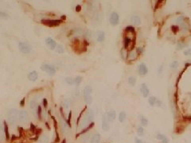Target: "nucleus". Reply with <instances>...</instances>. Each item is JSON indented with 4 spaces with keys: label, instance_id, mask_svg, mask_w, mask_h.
Segmentation results:
<instances>
[{
    "label": "nucleus",
    "instance_id": "obj_21",
    "mask_svg": "<svg viewBox=\"0 0 191 143\" xmlns=\"http://www.w3.org/2000/svg\"><path fill=\"white\" fill-rule=\"evenodd\" d=\"M92 92V88L91 86H86L84 89V96H91Z\"/></svg>",
    "mask_w": 191,
    "mask_h": 143
},
{
    "label": "nucleus",
    "instance_id": "obj_36",
    "mask_svg": "<svg viewBox=\"0 0 191 143\" xmlns=\"http://www.w3.org/2000/svg\"><path fill=\"white\" fill-rule=\"evenodd\" d=\"M81 81H82V77L81 76H76L74 79V84H75L76 86H78L79 84L81 83Z\"/></svg>",
    "mask_w": 191,
    "mask_h": 143
},
{
    "label": "nucleus",
    "instance_id": "obj_33",
    "mask_svg": "<svg viewBox=\"0 0 191 143\" xmlns=\"http://www.w3.org/2000/svg\"><path fill=\"white\" fill-rule=\"evenodd\" d=\"M93 126H94V122L90 123V124H89V126H87V127H86L84 130H83L81 131V133H80L79 134H82L87 133V131H88V130H90L91 128H92V127H93Z\"/></svg>",
    "mask_w": 191,
    "mask_h": 143
},
{
    "label": "nucleus",
    "instance_id": "obj_16",
    "mask_svg": "<svg viewBox=\"0 0 191 143\" xmlns=\"http://www.w3.org/2000/svg\"><path fill=\"white\" fill-rule=\"evenodd\" d=\"M60 129H61V132L63 134H65L68 132V125L65 122V121H64V120H61V122H60Z\"/></svg>",
    "mask_w": 191,
    "mask_h": 143
},
{
    "label": "nucleus",
    "instance_id": "obj_32",
    "mask_svg": "<svg viewBox=\"0 0 191 143\" xmlns=\"http://www.w3.org/2000/svg\"><path fill=\"white\" fill-rule=\"evenodd\" d=\"M128 84H130L131 86H135V83H136V80H135V77H133V76H131V77H129L128 78Z\"/></svg>",
    "mask_w": 191,
    "mask_h": 143
},
{
    "label": "nucleus",
    "instance_id": "obj_48",
    "mask_svg": "<svg viewBox=\"0 0 191 143\" xmlns=\"http://www.w3.org/2000/svg\"><path fill=\"white\" fill-rule=\"evenodd\" d=\"M24 100H25L23 99V100H22V102H21V105H22V106L24 105Z\"/></svg>",
    "mask_w": 191,
    "mask_h": 143
},
{
    "label": "nucleus",
    "instance_id": "obj_42",
    "mask_svg": "<svg viewBox=\"0 0 191 143\" xmlns=\"http://www.w3.org/2000/svg\"><path fill=\"white\" fill-rule=\"evenodd\" d=\"M143 51V48L142 47H139L137 48V51H136V52H137V54H140V53H142V52Z\"/></svg>",
    "mask_w": 191,
    "mask_h": 143
},
{
    "label": "nucleus",
    "instance_id": "obj_46",
    "mask_svg": "<svg viewBox=\"0 0 191 143\" xmlns=\"http://www.w3.org/2000/svg\"><path fill=\"white\" fill-rule=\"evenodd\" d=\"M71 117H72V112L70 111L69 114V120H68V122H69V125H70V121H71Z\"/></svg>",
    "mask_w": 191,
    "mask_h": 143
},
{
    "label": "nucleus",
    "instance_id": "obj_5",
    "mask_svg": "<svg viewBox=\"0 0 191 143\" xmlns=\"http://www.w3.org/2000/svg\"><path fill=\"white\" fill-rule=\"evenodd\" d=\"M19 48L22 52L25 53V54H28L32 50V48L29 44L26 42H19Z\"/></svg>",
    "mask_w": 191,
    "mask_h": 143
},
{
    "label": "nucleus",
    "instance_id": "obj_17",
    "mask_svg": "<svg viewBox=\"0 0 191 143\" xmlns=\"http://www.w3.org/2000/svg\"><path fill=\"white\" fill-rule=\"evenodd\" d=\"M131 23L134 24L135 26H139L141 24V19L137 15H133L131 18Z\"/></svg>",
    "mask_w": 191,
    "mask_h": 143
},
{
    "label": "nucleus",
    "instance_id": "obj_34",
    "mask_svg": "<svg viewBox=\"0 0 191 143\" xmlns=\"http://www.w3.org/2000/svg\"><path fill=\"white\" fill-rule=\"evenodd\" d=\"M125 31L127 34H134L135 33V28L133 27V26H127V27H126Z\"/></svg>",
    "mask_w": 191,
    "mask_h": 143
},
{
    "label": "nucleus",
    "instance_id": "obj_29",
    "mask_svg": "<svg viewBox=\"0 0 191 143\" xmlns=\"http://www.w3.org/2000/svg\"><path fill=\"white\" fill-rule=\"evenodd\" d=\"M136 132H137V134L140 137L143 136L144 134H145V130H144V129H143V126H139L137 128V130H136Z\"/></svg>",
    "mask_w": 191,
    "mask_h": 143
},
{
    "label": "nucleus",
    "instance_id": "obj_41",
    "mask_svg": "<svg viewBox=\"0 0 191 143\" xmlns=\"http://www.w3.org/2000/svg\"><path fill=\"white\" fill-rule=\"evenodd\" d=\"M183 53L185 56H191V48H188V50H185Z\"/></svg>",
    "mask_w": 191,
    "mask_h": 143
},
{
    "label": "nucleus",
    "instance_id": "obj_27",
    "mask_svg": "<svg viewBox=\"0 0 191 143\" xmlns=\"http://www.w3.org/2000/svg\"><path fill=\"white\" fill-rule=\"evenodd\" d=\"M104 38H105V34H104V32H99L98 36H97V42H102Z\"/></svg>",
    "mask_w": 191,
    "mask_h": 143
},
{
    "label": "nucleus",
    "instance_id": "obj_9",
    "mask_svg": "<svg viewBox=\"0 0 191 143\" xmlns=\"http://www.w3.org/2000/svg\"><path fill=\"white\" fill-rule=\"evenodd\" d=\"M101 128L104 131H108L109 129H110V126H109V122L107 119L106 115L103 116V119H102V124H101Z\"/></svg>",
    "mask_w": 191,
    "mask_h": 143
},
{
    "label": "nucleus",
    "instance_id": "obj_1",
    "mask_svg": "<svg viewBox=\"0 0 191 143\" xmlns=\"http://www.w3.org/2000/svg\"><path fill=\"white\" fill-rule=\"evenodd\" d=\"M94 119V112L92 109H88L84 115V117L81 119L80 122V128H84L88 124L92 123V120Z\"/></svg>",
    "mask_w": 191,
    "mask_h": 143
},
{
    "label": "nucleus",
    "instance_id": "obj_18",
    "mask_svg": "<svg viewBox=\"0 0 191 143\" xmlns=\"http://www.w3.org/2000/svg\"><path fill=\"white\" fill-rule=\"evenodd\" d=\"M137 52H136V51H134V50H131L129 52H127V58L130 60H132L134 59H135L136 56H137Z\"/></svg>",
    "mask_w": 191,
    "mask_h": 143
},
{
    "label": "nucleus",
    "instance_id": "obj_38",
    "mask_svg": "<svg viewBox=\"0 0 191 143\" xmlns=\"http://www.w3.org/2000/svg\"><path fill=\"white\" fill-rule=\"evenodd\" d=\"M65 81L68 84H69V85H72V84H74V79H72V77H67L65 79Z\"/></svg>",
    "mask_w": 191,
    "mask_h": 143
},
{
    "label": "nucleus",
    "instance_id": "obj_14",
    "mask_svg": "<svg viewBox=\"0 0 191 143\" xmlns=\"http://www.w3.org/2000/svg\"><path fill=\"white\" fill-rule=\"evenodd\" d=\"M124 48L125 50H127L130 46L131 44V46H133V43H132V39H131L130 37H125L124 39Z\"/></svg>",
    "mask_w": 191,
    "mask_h": 143
},
{
    "label": "nucleus",
    "instance_id": "obj_23",
    "mask_svg": "<svg viewBox=\"0 0 191 143\" xmlns=\"http://www.w3.org/2000/svg\"><path fill=\"white\" fill-rule=\"evenodd\" d=\"M157 101H158V100H157V98L156 97H154V96H151L148 99V102H149V104L151 105V106H154V105H156V104H157Z\"/></svg>",
    "mask_w": 191,
    "mask_h": 143
},
{
    "label": "nucleus",
    "instance_id": "obj_20",
    "mask_svg": "<svg viewBox=\"0 0 191 143\" xmlns=\"http://www.w3.org/2000/svg\"><path fill=\"white\" fill-rule=\"evenodd\" d=\"M101 142V135L99 134H97L91 138V143H100Z\"/></svg>",
    "mask_w": 191,
    "mask_h": 143
},
{
    "label": "nucleus",
    "instance_id": "obj_39",
    "mask_svg": "<svg viewBox=\"0 0 191 143\" xmlns=\"http://www.w3.org/2000/svg\"><path fill=\"white\" fill-rule=\"evenodd\" d=\"M166 137L165 136V135H163V134H157V136H156V138L158 140H159V141H162L163 139H165Z\"/></svg>",
    "mask_w": 191,
    "mask_h": 143
},
{
    "label": "nucleus",
    "instance_id": "obj_37",
    "mask_svg": "<svg viewBox=\"0 0 191 143\" xmlns=\"http://www.w3.org/2000/svg\"><path fill=\"white\" fill-rule=\"evenodd\" d=\"M42 107H41V106L38 105V110H37V116L38 118H39V119L41 120L42 119Z\"/></svg>",
    "mask_w": 191,
    "mask_h": 143
},
{
    "label": "nucleus",
    "instance_id": "obj_13",
    "mask_svg": "<svg viewBox=\"0 0 191 143\" xmlns=\"http://www.w3.org/2000/svg\"><path fill=\"white\" fill-rule=\"evenodd\" d=\"M106 117H107V119L108 120V122H114L116 119V111L113 110H109L106 114Z\"/></svg>",
    "mask_w": 191,
    "mask_h": 143
},
{
    "label": "nucleus",
    "instance_id": "obj_7",
    "mask_svg": "<svg viewBox=\"0 0 191 143\" xmlns=\"http://www.w3.org/2000/svg\"><path fill=\"white\" fill-rule=\"evenodd\" d=\"M109 22H110V24L112 26H116V25H118V24H119V22H120L119 14H118L116 12L112 13V14L110 16V18H109Z\"/></svg>",
    "mask_w": 191,
    "mask_h": 143
},
{
    "label": "nucleus",
    "instance_id": "obj_12",
    "mask_svg": "<svg viewBox=\"0 0 191 143\" xmlns=\"http://www.w3.org/2000/svg\"><path fill=\"white\" fill-rule=\"evenodd\" d=\"M45 43H46V44L49 46V48H50V50H54L56 47H57V43L56 42L54 41V40L51 38H47L46 39H45Z\"/></svg>",
    "mask_w": 191,
    "mask_h": 143
},
{
    "label": "nucleus",
    "instance_id": "obj_8",
    "mask_svg": "<svg viewBox=\"0 0 191 143\" xmlns=\"http://www.w3.org/2000/svg\"><path fill=\"white\" fill-rule=\"evenodd\" d=\"M38 101L36 100H31L30 102V108L32 111V113H33L34 115H37V110H38Z\"/></svg>",
    "mask_w": 191,
    "mask_h": 143
},
{
    "label": "nucleus",
    "instance_id": "obj_22",
    "mask_svg": "<svg viewBox=\"0 0 191 143\" xmlns=\"http://www.w3.org/2000/svg\"><path fill=\"white\" fill-rule=\"evenodd\" d=\"M49 139L48 136L43 134L38 138V143H49Z\"/></svg>",
    "mask_w": 191,
    "mask_h": 143
},
{
    "label": "nucleus",
    "instance_id": "obj_45",
    "mask_svg": "<svg viewBox=\"0 0 191 143\" xmlns=\"http://www.w3.org/2000/svg\"><path fill=\"white\" fill-rule=\"evenodd\" d=\"M162 143H169V138H166L165 139H163V140L162 141Z\"/></svg>",
    "mask_w": 191,
    "mask_h": 143
},
{
    "label": "nucleus",
    "instance_id": "obj_2",
    "mask_svg": "<svg viewBox=\"0 0 191 143\" xmlns=\"http://www.w3.org/2000/svg\"><path fill=\"white\" fill-rule=\"evenodd\" d=\"M19 118V112L17 109L12 108L9 110L7 114V121L12 126L18 123Z\"/></svg>",
    "mask_w": 191,
    "mask_h": 143
},
{
    "label": "nucleus",
    "instance_id": "obj_50",
    "mask_svg": "<svg viewBox=\"0 0 191 143\" xmlns=\"http://www.w3.org/2000/svg\"><path fill=\"white\" fill-rule=\"evenodd\" d=\"M62 143H65V140H64V141L62 142Z\"/></svg>",
    "mask_w": 191,
    "mask_h": 143
},
{
    "label": "nucleus",
    "instance_id": "obj_11",
    "mask_svg": "<svg viewBox=\"0 0 191 143\" xmlns=\"http://www.w3.org/2000/svg\"><path fill=\"white\" fill-rule=\"evenodd\" d=\"M138 72L141 75V76H145L148 72V69H147V65L145 64L144 63H141L139 66H138Z\"/></svg>",
    "mask_w": 191,
    "mask_h": 143
},
{
    "label": "nucleus",
    "instance_id": "obj_10",
    "mask_svg": "<svg viewBox=\"0 0 191 143\" xmlns=\"http://www.w3.org/2000/svg\"><path fill=\"white\" fill-rule=\"evenodd\" d=\"M140 92L142 93V95L144 98H147L148 97V96L150 95V91H149V88L147 87V84H141V87H140Z\"/></svg>",
    "mask_w": 191,
    "mask_h": 143
},
{
    "label": "nucleus",
    "instance_id": "obj_26",
    "mask_svg": "<svg viewBox=\"0 0 191 143\" xmlns=\"http://www.w3.org/2000/svg\"><path fill=\"white\" fill-rule=\"evenodd\" d=\"M140 123L143 126H147L148 125V119L147 118L143 117V116H141L140 118Z\"/></svg>",
    "mask_w": 191,
    "mask_h": 143
},
{
    "label": "nucleus",
    "instance_id": "obj_47",
    "mask_svg": "<svg viewBox=\"0 0 191 143\" xmlns=\"http://www.w3.org/2000/svg\"><path fill=\"white\" fill-rule=\"evenodd\" d=\"M76 11H80V6H77L76 7Z\"/></svg>",
    "mask_w": 191,
    "mask_h": 143
},
{
    "label": "nucleus",
    "instance_id": "obj_40",
    "mask_svg": "<svg viewBox=\"0 0 191 143\" xmlns=\"http://www.w3.org/2000/svg\"><path fill=\"white\" fill-rule=\"evenodd\" d=\"M178 61H174V62H172L171 64H170V68H171L175 69V68H178Z\"/></svg>",
    "mask_w": 191,
    "mask_h": 143
},
{
    "label": "nucleus",
    "instance_id": "obj_30",
    "mask_svg": "<svg viewBox=\"0 0 191 143\" xmlns=\"http://www.w3.org/2000/svg\"><path fill=\"white\" fill-rule=\"evenodd\" d=\"M56 51L57 53H60V54H62L65 52V48H64V46H61V44H57L56 47Z\"/></svg>",
    "mask_w": 191,
    "mask_h": 143
},
{
    "label": "nucleus",
    "instance_id": "obj_25",
    "mask_svg": "<svg viewBox=\"0 0 191 143\" xmlns=\"http://www.w3.org/2000/svg\"><path fill=\"white\" fill-rule=\"evenodd\" d=\"M4 132H5V136H6V139L9 140L10 139V134H9V130H8V126L6 122H4Z\"/></svg>",
    "mask_w": 191,
    "mask_h": 143
},
{
    "label": "nucleus",
    "instance_id": "obj_15",
    "mask_svg": "<svg viewBox=\"0 0 191 143\" xmlns=\"http://www.w3.org/2000/svg\"><path fill=\"white\" fill-rule=\"evenodd\" d=\"M38 74L36 71L31 72L28 75V79L30 81H36V80H38Z\"/></svg>",
    "mask_w": 191,
    "mask_h": 143
},
{
    "label": "nucleus",
    "instance_id": "obj_28",
    "mask_svg": "<svg viewBox=\"0 0 191 143\" xmlns=\"http://www.w3.org/2000/svg\"><path fill=\"white\" fill-rule=\"evenodd\" d=\"M126 117H127V114L124 112V111H122V112H120L119 114V121L120 122H124V120L126 119Z\"/></svg>",
    "mask_w": 191,
    "mask_h": 143
},
{
    "label": "nucleus",
    "instance_id": "obj_49",
    "mask_svg": "<svg viewBox=\"0 0 191 143\" xmlns=\"http://www.w3.org/2000/svg\"><path fill=\"white\" fill-rule=\"evenodd\" d=\"M61 19H65V16H61Z\"/></svg>",
    "mask_w": 191,
    "mask_h": 143
},
{
    "label": "nucleus",
    "instance_id": "obj_3",
    "mask_svg": "<svg viewBox=\"0 0 191 143\" xmlns=\"http://www.w3.org/2000/svg\"><path fill=\"white\" fill-rule=\"evenodd\" d=\"M19 121L23 124H28L30 122V115L26 110H22L19 112Z\"/></svg>",
    "mask_w": 191,
    "mask_h": 143
},
{
    "label": "nucleus",
    "instance_id": "obj_31",
    "mask_svg": "<svg viewBox=\"0 0 191 143\" xmlns=\"http://www.w3.org/2000/svg\"><path fill=\"white\" fill-rule=\"evenodd\" d=\"M71 105V100L69 99H66L63 101V107H65V109L69 108Z\"/></svg>",
    "mask_w": 191,
    "mask_h": 143
},
{
    "label": "nucleus",
    "instance_id": "obj_35",
    "mask_svg": "<svg viewBox=\"0 0 191 143\" xmlns=\"http://www.w3.org/2000/svg\"><path fill=\"white\" fill-rule=\"evenodd\" d=\"M84 101H85L86 104H92V97L91 96H84Z\"/></svg>",
    "mask_w": 191,
    "mask_h": 143
},
{
    "label": "nucleus",
    "instance_id": "obj_44",
    "mask_svg": "<svg viewBox=\"0 0 191 143\" xmlns=\"http://www.w3.org/2000/svg\"><path fill=\"white\" fill-rule=\"evenodd\" d=\"M43 104H44V106H45V107H47V106H48V102H47V100H46V99H44V100H43Z\"/></svg>",
    "mask_w": 191,
    "mask_h": 143
},
{
    "label": "nucleus",
    "instance_id": "obj_19",
    "mask_svg": "<svg viewBox=\"0 0 191 143\" xmlns=\"http://www.w3.org/2000/svg\"><path fill=\"white\" fill-rule=\"evenodd\" d=\"M91 134L89 133H86L85 134H84L80 138V142L82 143H87L90 139H91Z\"/></svg>",
    "mask_w": 191,
    "mask_h": 143
},
{
    "label": "nucleus",
    "instance_id": "obj_4",
    "mask_svg": "<svg viewBox=\"0 0 191 143\" xmlns=\"http://www.w3.org/2000/svg\"><path fill=\"white\" fill-rule=\"evenodd\" d=\"M41 69L45 72H47L49 75H54L56 73V68L53 64H42V67H41Z\"/></svg>",
    "mask_w": 191,
    "mask_h": 143
},
{
    "label": "nucleus",
    "instance_id": "obj_6",
    "mask_svg": "<svg viewBox=\"0 0 191 143\" xmlns=\"http://www.w3.org/2000/svg\"><path fill=\"white\" fill-rule=\"evenodd\" d=\"M42 24L45 26H49V27H55V26H59L61 23V20H50V19H46V20H42Z\"/></svg>",
    "mask_w": 191,
    "mask_h": 143
},
{
    "label": "nucleus",
    "instance_id": "obj_43",
    "mask_svg": "<svg viewBox=\"0 0 191 143\" xmlns=\"http://www.w3.org/2000/svg\"><path fill=\"white\" fill-rule=\"evenodd\" d=\"M135 143H144L142 140L140 139V138H135Z\"/></svg>",
    "mask_w": 191,
    "mask_h": 143
},
{
    "label": "nucleus",
    "instance_id": "obj_24",
    "mask_svg": "<svg viewBox=\"0 0 191 143\" xmlns=\"http://www.w3.org/2000/svg\"><path fill=\"white\" fill-rule=\"evenodd\" d=\"M5 132H4V126L0 124V142H2L5 138Z\"/></svg>",
    "mask_w": 191,
    "mask_h": 143
}]
</instances>
